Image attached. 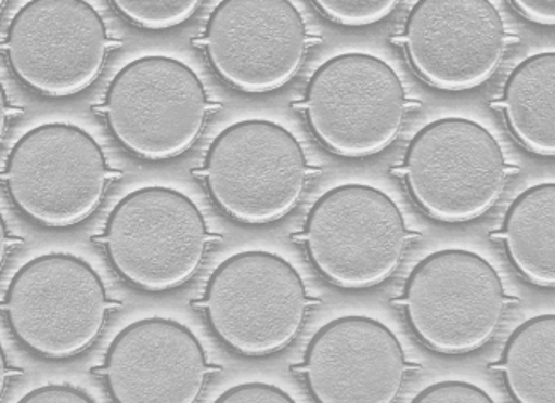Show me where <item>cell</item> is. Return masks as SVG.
Returning <instances> with one entry per match:
<instances>
[{
  "label": "cell",
  "mask_w": 555,
  "mask_h": 403,
  "mask_svg": "<svg viewBox=\"0 0 555 403\" xmlns=\"http://www.w3.org/2000/svg\"><path fill=\"white\" fill-rule=\"evenodd\" d=\"M113 307L100 273L83 259L62 252L43 253L17 269L0 303L14 339L50 361L88 351Z\"/></svg>",
  "instance_id": "1"
},
{
  "label": "cell",
  "mask_w": 555,
  "mask_h": 403,
  "mask_svg": "<svg viewBox=\"0 0 555 403\" xmlns=\"http://www.w3.org/2000/svg\"><path fill=\"white\" fill-rule=\"evenodd\" d=\"M309 307L297 269L264 250L225 259L199 301L214 336L243 358L273 356L288 348L300 334Z\"/></svg>",
  "instance_id": "2"
},
{
  "label": "cell",
  "mask_w": 555,
  "mask_h": 403,
  "mask_svg": "<svg viewBox=\"0 0 555 403\" xmlns=\"http://www.w3.org/2000/svg\"><path fill=\"white\" fill-rule=\"evenodd\" d=\"M112 179L100 143L70 123H44L24 133L2 172L17 211L52 230L86 222L100 208Z\"/></svg>",
  "instance_id": "3"
},
{
  "label": "cell",
  "mask_w": 555,
  "mask_h": 403,
  "mask_svg": "<svg viewBox=\"0 0 555 403\" xmlns=\"http://www.w3.org/2000/svg\"><path fill=\"white\" fill-rule=\"evenodd\" d=\"M210 234L196 203L181 191H131L104 225L107 261L125 283L145 292L186 285L207 256Z\"/></svg>",
  "instance_id": "4"
},
{
  "label": "cell",
  "mask_w": 555,
  "mask_h": 403,
  "mask_svg": "<svg viewBox=\"0 0 555 403\" xmlns=\"http://www.w3.org/2000/svg\"><path fill=\"white\" fill-rule=\"evenodd\" d=\"M307 258L346 291L375 288L404 258L411 234L399 206L377 187L345 184L322 194L300 235Z\"/></svg>",
  "instance_id": "5"
},
{
  "label": "cell",
  "mask_w": 555,
  "mask_h": 403,
  "mask_svg": "<svg viewBox=\"0 0 555 403\" xmlns=\"http://www.w3.org/2000/svg\"><path fill=\"white\" fill-rule=\"evenodd\" d=\"M309 166L300 142L282 125L246 119L208 146L203 179L223 214L249 226L270 225L294 211Z\"/></svg>",
  "instance_id": "6"
},
{
  "label": "cell",
  "mask_w": 555,
  "mask_h": 403,
  "mask_svg": "<svg viewBox=\"0 0 555 403\" xmlns=\"http://www.w3.org/2000/svg\"><path fill=\"white\" fill-rule=\"evenodd\" d=\"M506 300L494 265L462 249L429 253L409 274L401 298L416 339L443 356L485 348L503 322Z\"/></svg>",
  "instance_id": "7"
},
{
  "label": "cell",
  "mask_w": 555,
  "mask_h": 403,
  "mask_svg": "<svg viewBox=\"0 0 555 403\" xmlns=\"http://www.w3.org/2000/svg\"><path fill=\"white\" fill-rule=\"evenodd\" d=\"M402 174L423 213L441 223H467L500 202L508 166L494 134L473 119L443 118L417 131Z\"/></svg>",
  "instance_id": "8"
},
{
  "label": "cell",
  "mask_w": 555,
  "mask_h": 403,
  "mask_svg": "<svg viewBox=\"0 0 555 403\" xmlns=\"http://www.w3.org/2000/svg\"><path fill=\"white\" fill-rule=\"evenodd\" d=\"M208 95L193 68L171 56L133 60L113 77L104 116L113 139L149 162L183 155L208 116Z\"/></svg>",
  "instance_id": "9"
},
{
  "label": "cell",
  "mask_w": 555,
  "mask_h": 403,
  "mask_svg": "<svg viewBox=\"0 0 555 403\" xmlns=\"http://www.w3.org/2000/svg\"><path fill=\"white\" fill-rule=\"evenodd\" d=\"M301 109L324 148L343 158H369L396 142L408 98L387 62L369 53H343L313 72Z\"/></svg>",
  "instance_id": "10"
},
{
  "label": "cell",
  "mask_w": 555,
  "mask_h": 403,
  "mask_svg": "<svg viewBox=\"0 0 555 403\" xmlns=\"http://www.w3.org/2000/svg\"><path fill=\"white\" fill-rule=\"evenodd\" d=\"M5 58L23 86L62 100L80 94L100 79L109 35L94 5L83 0H33L12 17Z\"/></svg>",
  "instance_id": "11"
},
{
  "label": "cell",
  "mask_w": 555,
  "mask_h": 403,
  "mask_svg": "<svg viewBox=\"0 0 555 403\" xmlns=\"http://www.w3.org/2000/svg\"><path fill=\"white\" fill-rule=\"evenodd\" d=\"M307 41L306 21L288 0H225L211 12L199 43L227 86L268 94L297 76Z\"/></svg>",
  "instance_id": "12"
},
{
  "label": "cell",
  "mask_w": 555,
  "mask_h": 403,
  "mask_svg": "<svg viewBox=\"0 0 555 403\" xmlns=\"http://www.w3.org/2000/svg\"><path fill=\"white\" fill-rule=\"evenodd\" d=\"M402 41L421 80L438 91L464 92L496 74L506 29L488 0H421L409 12Z\"/></svg>",
  "instance_id": "13"
},
{
  "label": "cell",
  "mask_w": 555,
  "mask_h": 403,
  "mask_svg": "<svg viewBox=\"0 0 555 403\" xmlns=\"http://www.w3.org/2000/svg\"><path fill=\"white\" fill-rule=\"evenodd\" d=\"M298 369L315 403H396L408 361L387 325L349 315L319 328Z\"/></svg>",
  "instance_id": "14"
},
{
  "label": "cell",
  "mask_w": 555,
  "mask_h": 403,
  "mask_svg": "<svg viewBox=\"0 0 555 403\" xmlns=\"http://www.w3.org/2000/svg\"><path fill=\"white\" fill-rule=\"evenodd\" d=\"M210 372L207 352L186 325L152 316L112 340L101 376L115 403H198Z\"/></svg>",
  "instance_id": "15"
},
{
  "label": "cell",
  "mask_w": 555,
  "mask_h": 403,
  "mask_svg": "<svg viewBox=\"0 0 555 403\" xmlns=\"http://www.w3.org/2000/svg\"><path fill=\"white\" fill-rule=\"evenodd\" d=\"M501 238L509 262L530 285L555 286V184L521 193L504 217Z\"/></svg>",
  "instance_id": "16"
},
{
  "label": "cell",
  "mask_w": 555,
  "mask_h": 403,
  "mask_svg": "<svg viewBox=\"0 0 555 403\" xmlns=\"http://www.w3.org/2000/svg\"><path fill=\"white\" fill-rule=\"evenodd\" d=\"M509 133L532 154L555 155V53H537L509 74L503 94Z\"/></svg>",
  "instance_id": "17"
},
{
  "label": "cell",
  "mask_w": 555,
  "mask_h": 403,
  "mask_svg": "<svg viewBox=\"0 0 555 403\" xmlns=\"http://www.w3.org/2000/svg\"><path fill=\"white\" fill-rule=\"evenodd\" d=\"M515 403H555V315L521 324L504 346L498 364Z\"/></svg>",
  "instance_id": "18"
},
{
  "label": "cell",
  "mask_w": 555,
  "mask_h": 403,
  "mask_svg": "<svg viewBox=\"0 0 555 403\" xmlns=\"http://www.w3.org/2000/svg\"><path fill=\"white\" fill-rule=\"evenodd\" d=\"M116 11L137 28L163 31L186 23L198 11V0H115Z\"/></svg>",
  "instance_id": "19"
},
{
  "label": "cell",
  "mask_w": 555,
  "mask_h": 403,
  "mask_svg": "<svg viewBox=\"0 0 555 403\" xmlns=\"http://www.w3.org/2000/svg\"><path fill=\"white\" fill-rule=\"evenodd\" d=\"M322 16L339 26L360 28L384 21L397 8L396 0H315Z\"/></svg>",
  "instance_id": "20"
},
{
  "label": "cell",
  "mask_w": 555,
  "mask_h": 403,
  "mask_svg": "<svg viewBox=\"0 0 555 403\" xmlns=\"http://www.w3.org/2000/svg\"><path fill=\"white\" fill-rule=\"evenodd\" d=\"M411 403H496L491 395L468 381H440L425 388Z\"/></svg>",
  "instance_id": "21"
},
{
  "label": "cell",
  "mask_w": 555,
  "mask_h": 403,
  "mask_svg": "<svg viewBox=\"0 0 555 403\" xmlns=\"http://www.w3.org/2000/svg\"><path fill=\"white\" fill-rule=\"evenodd\" d=\"M214 403H297L285 390L262 381H249L227 390Z\"/></svg>",
  "instance_id": "22"
},
{
  "label": "cell",
  "mask_w": 555,
  "mask_h": 403,
  "mask_svg": "<svg viewBox=\"0 0 555 403\" xmlns=\"http://www.w3.org/2000/svg\"><path fill=\"white\" fill-rule=\"evenodd\" d=\"M17 403H95V400L76 387L44 385L26 393Z\"/></svg>",
  "instance_id": "23"
},
{
  "label": "cell",
  "mask_w": 555,
  "mask_h": 403,
  "mask_svg": "<svg viewBox=\"0 0 555 403\" xmlns=\"http://www.w3.org/2000/svg\"><path fill=\"white\" fill-rule=\"evenodd\" d=\"M513 8L518 14L530 21V23L540 24V26H554L555 24V2L554 0H515Z\"/></svg>",
  "instance_id": "24"
},
{
  "label": "cell",
  "mask_w": 555,
  "mask_h": 403,
  "mask_svg": "<svg viewBox=\"0 0 555 403\" xmlns=\"http://www.w3.org/2000/svg\"><path fill=\"white\" fill-rule=\"evenodd\" d=\"M16 242L17 238L12 237L4 214L0 213V273H2L5 262H8L12 247L16 246Z\"/></svg>",
  "instance_id": "25"
},
{
  "label": "cell",
  "mask_w": 555,
  "mask_h": 403,
  "mask_svg": "<svg viewBox=\"0 0 555 403\" xmlns=\"http://www.w3.org/2000/svg\"><path fill=\"white\" fill-rule=\"evenodd\" d=\"M14 375H16V372H14V369L11 368V364H9L4 346L0 344V402L4 400L9 384H11V378Z\"/></svg>",
  "instance_id": "26"
},
{
  "label": "cell",
  "mask_w": 555,
  "mask_h": 403,
  "mask_svg": "<svg viewBox=\"0 0 555 403\" xmlns=\"http://www.w3.org/2000/svg\"><path fill=\"white\" fill-rule=\"evenodd\" d=\"M12 107L9 103L8 92L4 86L0 82V142L4 139L5 131H8L9 119H11Z\"/></svg>",
  "instance_id": "27"
},
{
  "label": "cell",
  "mask_w": 555,
  "mask_h": 403,
  "mask_svg": "<svg viewBox=\"0 0 555 403\" xmlns=\"http://www.w3.org/2000/svg\"><path fill=\"white\" fill-rule=\"evenodd\" d=\"M4 5H5V2H2V0H0V12H2V9H4Z\"/></svg>",
  "instance_id": "28"
}]
</instances>
